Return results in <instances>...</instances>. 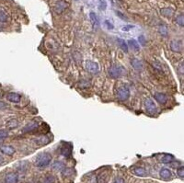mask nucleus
<instances>
[{
  "label": "nucleus",
  "instance_id": "nucleus-1",
  "mask_svg": "<svg viewBox=\"0 0 184 183\" xmlns=\"http://www.w3.org/2000/svg\"><path fill=\"white\" fill-rule=\"evenodd\" d=\"M53 157L49 153H42L38 155L35 160V166L38 168H45L50 165Z\"/></svg>",
  "mask_w": 184,
  "mask_h": 183
},
{
  "label": "nucleus",
  "instance_id": "nucleus-2",
  "mask_svg": "<svg viewBox=\"0 0 184 183\" xmlns=\"http://www.w3.org/2000/svg\"><path fill=\"white\" fill-rule=\"evenodd\" d=\"M125 74V69L121 65H112L109 70V75L113 79H118Z\"/></svg>",
  "mask_w": 184,
  "mask_h": 183
},
{
  "label": "nucleus",
  "instance_id": "nucleus-3",
  "mask_svg": "<svg viewBox=\"0 0 184 183\" xmlns=\"http://www.w3.org/2000/svg\"><path fill=\"white\" fill-rule=\"evenodd\" d=\"M130 97V89L128 87L123 86L117 91V98L120 101H126Z\"/></svg>",
  "mask_w": 184,
  "mask_h": 183
},
{
  "label": "nucleus",
  "instance_id": "nucleus-4",
  "mask_svg": "<svg viewBox=\"0 0 184 183\" xmlns=\"http://www.w3.org/2000/svg\"><path fill=\"white\" fill-rule=\"evenodd\" d=\"M145 108L147 110V111L150 114H155L157 112V107L156 106V103L154 102V100L152 99H147L145 100Z\"/></svg>",
  "mask_w": 184,
  "mask_h": 183
},
{
  "label": "nucleus",
  "instance_id": "nucleus-5",
  "mask_svg": "<svg viewBox=\"0 0 184 183\" xmlns=\"http://www.w3.org/2000/svg\"><path fill=\"white\" fill-rule=\"evenodd\" d=\"M86 69L92 74H96L99 70V64L95 61H87L86 62Z\"/></svg>",
  "mask_w": 184,
  "mask_h": 183
},
{
  "label": "nucleus",
  "instance_id": "nucleus-6",
  "mask_svg": "<svg viewBox=\"0 0 184 183\" xmlns=\"http://www.w3.org/2000/svg\"><path fill=\"white\" fill-rule=\"evenodd\" d=\"M67 3L65 1V0H61V1H58L56 2L55 5H54V10L57 14H60V13H63L67 8Z\"/></svg>",
  "mask_w": 184,
  "mask_h": 183
},
{
  "label": "nucleus",
  "instance_id": "nucleus-7",
  "mask_svg": "<svg viewBox=\"0 0 184 183\" xmlns=\"http://www.w3.org/2000/svg\"><path fill=\"white\" fill-rule=\"evenodd\" d=\"M154 98L157 101L161 104V105H165L168 102V96L165 93H161V92H157L154 95Z\"/></svg>",
  "mask_w": 184,
  "mask_h": 183
},
{
  "label": "nucleus",
  "instance_id": "nucleus-8",
  "mask_svg": "<svg viewBox=\"0 0 184 183\" xmlns=\"http://www.w3.org/2000/svg\"><path fill=\"white\" fill-rule=\"evenodd\" d=\"M170 49L171 51L175 53H181L182 52V43L180 41H172L170 42Z\"/></svg>",
  "mask_w": 184,
  "mask_h": 183
},
{
  "label": "nucleus",
  "instance_id": "nucleus-9",
  "mask_svg": "<svg viewBox=\"0 0 184 183\" xmlns=\"http://www.w3.org/2000/svg\"><path fill=\"white\" fill-rule=\"evenodd\" d=\"M38 127H39V122L36 121H31L25 126L22 131L23 132H30L35 131Z\"/></svg>",
  "mask_w": 184,
  "mask_h": 183
},
{
  "label": "nucleus",
  "instance_id": "nucleus-10",
  "mask_svg": "<svg viewBox=\"0 0 184 183\" xmlns=\"http://www.w3.org/2000/svg\"><path fill=\"white\" fill-rule=\"evenodd\" d=\"M4 181H5V183H18V176L17 173H14V172L8 173L6 175Z\"/></svg>",
  "mask_w": 184,
  "mask_h": 183
},
{
  "label": "nucleus",
  "instance_id": "nucleus-11",
  "mask_svg": "<svg viewBox=\"0 0 184 183\" xmlns=\"http://www.w3.org/2000/svg\"><path fill=\"white\" fill-rule=\"evenodd\" d=\"M7 99L10 102H13V103H18L21 100V96L18 93L16 92H10L8 94L7 96Z\"/></svg>",
  "mask_w": 184,
  "mask_h": 183
},
{
  "label": "nucleus",
  "instance_id": "nucleus-12",
  "mask_svg": "<svg viewBox=\"0 0 184 183\" xmlns=\"http://www.w3.org/2000/svg\"><path fill=\"white\" fill-rule=\"evenodd\" d=\"M0 152L7 156H13L16 152V149L11 146H0Z\"/></svg>",
  "mask_w": 184,
  "mask_h": 183
},
{
  "label": "nucleus",
  "instance_id": "nucleus-13",
  "mask_svg": "<svg viewBox=\"0 0 184 183\" xmlns=\"http://www.w3.org/2000/svg\"><path fill=\"white\" fill-rule=\"evenodd\" d=\"M61 154L66 157H70L72 154V146L70 144H66L61 149Z\"/></svg>",
  "mask_w": 184,
  "mask_h": 183
},
{
  "label": "nucleus",
  "instance_id": "nucleus-14",
  "mask_svg": "<svg viewBox=\"0 0 184 183\" xmlns=\"http://www.w3.org/2000/svg\"><path fill=\"white\" fill-rule=\"evenodd\" d=\"M90 22L92 24L94 30H97L99 27V22L97 15L95 14L94 12H90Z\"/></svg>",
  "mask_w": 184,
  "mask_h": 183
},
{
  "label": "nucleus",
  "instance_id": "nucleus-15",
  "mask_svg": "<svg viewBox=\"0 0 184 183\" xmlns=\"http://www.w3.org/2000/svg\"><path fill=\"white\" fill-rule=\"evenodd\" d=\"M159 175L161 177V179H166V180L171 179V177H172V173H171V171L168 168H162L159 172Z\"/></svg>",
  "mask_w": 184,
  "mask_h": 183
},
{
  "label": "nucleus",
  "instance_id": "nucleus-16",
  "mask_svg": "<svg viewBox=\"0 0 184 183\" xmlns=\"http://www.w3.org/2000/svg\"><path fill=\"white\" fill-rule=\"evenodd\" d=\"M128 45L134 50L135 52H138L139 50H140V45H139V42L135 40V39H131L128 41Z\"/></svg>",
  "mask_w": 184,
  "mask_h": 183
},
{
  "label": "nucleus",
  "instance_id": "nucleus-17",
  "mask_svg": "<svg viewBox=\"0 0 184 183\" xmlns=\"http://www.w3.org/2000/svg\"><path fill=\"white\" fill-rule=\"evenodd\" d=\"M133 172L135 173V175L139 176V177H145L147 176V171L144 168L141 167H135L134 169H133Z\"/></svg>",
  "mask_w": 184,
  "mask_h": 183
},
{
  "label": "nucleus",
  "instance_id": "nucleus-18",
  "mask_svg": "<svg viewBox=\"0 0 184 183\" xmlns=\"http://www.w3.org/2000/svg\"><path fill=\"white\" fill-rule=\"evenodd\" d=\"M161 14L166 18H171L174 15V9L170 8H165L161 9Z\"/></svg>",
  "mask_w": 184,
  "mask_h": 183
},
{
  "label": "nucleus",
  "instance_id": "nucleus-19",
  "mask_svg": "<svg viewBox=\"0 0 184 183\" xmlns=\"http://www.w3.org/2000/svg\"><path fill=\"white\" fill-rule=\"evenodd\" d=\"M18 124H20V122H18V120L16 119H11L9 120V121L7 122V128L9 129V130H13L15 128H17Z\"/></svg>",
  "mask_w": 184,
  "mask_h": 183
},
{
  "label": "nucleus",
  "instance_id": "nucleus-20",
  "mask_svg": "<svg viewBox=\"0 0 184 183\" xmlns=\"http://www.w3.org/2000/svg\"><path fill=\"white\" fill-rule=\"evenodd\" d=\"M34 142L37 144H39V146H45V144H47L50 142V140L46 136H42V137H39V138H37V139H35Z\"/></svg>",
  "mask_w": 184,
  "mask_h": 183
},
{
  "label": "nucleus",
  "instance_id": "nucleus-21",
  "mask_svg": "<svg viewBox=\"0 0 184 183\" xmlns=\"http://www.w3.org/2000/svg\"><path fill=\"white\" fill-rule=\"evenodd\" d=\"M158 32H159V34L163 37H168V28L166 25H164V24L159 25V27H158Z\"/></svg>",
  "mask_w": 184,
  "mask_h": 183
},
{
  "label": "nucleus",
  "instance_id": "nucleus-22",
  "mask_svg": "<svg viewBox=\"0 0 184 183\" xmlns=\"http://www.w3.org/2000/svg\"><path fill=\"white\" fill-rule=\"evenodd\" d=\"M117 42H118L119 47L122 49L124 53H128V45L126 44V42L123 39H121V38L117 40Z\"/></svg>",
  "mask_w": 184,
  "mask_h": 183
},
{
  "label": "nucleus",
  "instance_id": "nucleus-23",
  "mask_svg": "<svg viewBox=\"0 0 184 183\" xmlns=\"http://www.w3.org/2000/svg\"><path fill=\"white\" fill-rule=\"evenodd\" d=\"M131 63H132L133 67H134L135 70H141L142 67H143L142 62L140 60H138V59H133Z\"/></svg>",
  "mask_w": 184,
  "mask_h": 183
},
{
  "label": "nucleus",
  "instance_id": "nucleus-24",
  "mask_svg": "<svg viewBox=\"0 0 184 183\" xmlns=\"http://www.w3.org/2000/svg\"><path fill=\"white\" fill-rule=\"evenodd\" d=\"M65 168H66V165L61 161H56L53 164V168L55 170H58V171H62Z\"/></svg>",
  "mask_w": 184,
  "mask_h": 183
},
{
  "label": "nucleus",
  "instance_id": "nucleus-25",
  "mask_svg": "<svg viewBox=\"0 0 184 183\" xmlns=\"http://www.w3.org/2000/svg\"><path fill=\"white\" fill-rule=\"evenodd\" d=\"M173 160V156L172 155H169V154H166L164 155L163 157L161 158V162L164 163V164H168V163H171Z\"/></svg>",
  "mask_w": 184,
  "mask_h": 183
},
{
  "label": "nucleus",
  "instance_id": "nucleus-26",
  "mask_svg": "<svg viewBox=\"0 0 184 183\" xmlns=\"http://www.w3.org/2000/svg\"><path fill=\"white\" fill-rule=\"evenodd\" d=\"M176 23L179 25L180 27H183L184 26V18H183V14L179 15L176 18Z\"/></svg>",
  "mask_w": 184,
  "mask_h": 183
},
{
  "label": "nucleus",
  "instance_id": "nucleus-27",
  "mask_svg": "<svg viewBox=\"0 0 184 183\" xmlns=\"http://www.w3.org/2000/svg\"><path fill=\"white\" fill-rule=\"evenodd\" d=\"M8 20V15L5 11L0 10V21L1 22H6Z\"/></svg>",
  "mask_w": 184,
  "mask_h": 183
},
{
  "label": "nucleus",
  "instance_id": "nucleus-28",
  "mask_svg": "<svg viewBox=\"0 0 184 183\" xmlns=\"http://www.w3.org/2000/svg\"><path fill=\"white\" fill-rule=\"evenodd\" d=\"M99 8L100 10H105L107 8V2L105 0H99Z\"/></svg>",
  "mask_w": 184,
  "mask_h": 183
},
{
  "label": "nucleus",
  "instance_id": "nucleus-29",
  "mask_svg": "<svg viewBox=\"0 0 184 183\" xmlns=\"http://www.w3.org/2000/svg\"><path fill=\"white\" fill-rule=\"evenodd\" d=\"M54 182H55V178L52 175L47 176L45 179H44V183H54Z\"/></svg>",
  "mask_w": 184,
  "mask_h": 183
},
{
  "label": "nucleus",
  "instance_id": "nucleus-30",
  "mask_svg": "<svg viewBox=\"0 0 184 183\" xmlns=\"http://www.w3.org/2000/svg\"><path fill=\"white\" fill-rule=\"evenodd\" d=\"M8 137V132L7 130H0V139H5Z\"/></svg>",
  "mask_w": 184,
  "mask_h": 183
},
{
  "label": "nucleus",
  "instance_id": "nucleus-31",
  "mask_svg": "<svg viewBox=\"0 0 184 183\" xmlns=\"http://www.w3.org/2000/svg\"><path fill=\"white\" fill-rule=\"evenodd\" d=\"M177 174H178V176L180 177V178L183 179V177H184V168H183L182 166H181L180 168H178V170H177Z\"/></svg>",
  "mask_w": 184,
  "mask_h": 183
},
{
  "label": "nucleus",
  "instance_id": "nucleus-32",
  "mask_svg": "<svg viewBox=\"0 0 184 183\" xmlns=\"http://www.w3.org/2000/svg\"><path fill=\"white\" fill-rule=\"evenodd\" d=\"M139 41H140V43H141V45L145 46V44H147V41H145V38L144 35H141V36H139Z\"/></svg>",
  "mask_w": 184,
  "mask_h": 183
},
{
  "label": "nucleus",
  "instance_id": "nucleus-33",
  "mask_svg": "<svg viewBox=\"0 0 184 183\" xmlns=\"http://www.w3.org/2000/svg\"><path fill=\"white\" fill-rule=\"evenodd\" d=\"M153 65L155 66V68H156V69H157V70H159L160 72H162V71H163V68H162V66H161V65L159 64V63L155 62L154 64H153Z\"/></svg>",
  "mask_w": 184,
  "mask_h": 183
},
{
  "label": "nucleus",
  "instance_id": "nucleus-34",
  "mask_svg": "<svg viewBox=\"0 0 184 183\" xmlns=\"http://www.w3.org/2000/svg\"><path fill=\"white\" fill-rule=\"evenodd\" d=\"M105 25H106L107 28L109 29V30H113V29H114L113 24H112L110 20H105Z\"/></svg>",
  "mask_w": 184,
  "mask_h": 183
},
{
  "label": "nucleus",
  "instance_id": "nucleus-35",
  "mask_svg": "<svg viewBox=\"0 0 184 183\" xmlns=\"http://www.w3.org/2000/svg\"><path fill=\"white\" fill-rule=\"evenodd\" d=\"M116 15L118 16V17H120L121 18H122L123 20H127V18H126L122 12H120V11H116Z\"/></svg>",
  "mask_w": 184,
  "mask_h": 183
},
{
  "label": "nucleus",
  "instance_id": "nucleus-36",
  "mask_svg": "<svg viewBox=\"0 0 184 183\" xmlns=\"http://www.w3.org/2000/svg\"><path fill=\"white\" fill-rule=\"evenodd\" d=\"M134 28V26H133V25H127V26H124V27H123L122 28V30H123V31H129L131 29H133Z\"/></svg>",
  "mask_w": 184,
  "mask_h": 183
},
{
  "label": "nucleus",
  "instance_id": "nucleus-37",
  "mask_svg": "<svg viewBox=\"0 0 184 183\" xmlns=\"http://www.w3.org/2000/svg\"><path fill=\"white\" fill-rule=\"evenodd\" d=\"M112 183H124V179L123 178H116Z\"/></svg>",
  "mask_w": 184,
  "mask_h": 183
},
{
  "label": "nucleus",
  "instance_id": "nucleus-38",
  "mask_svg": "<svg viewBox=\"0 0 184 183\" xmlns=\"http://www.w3.org/2000/svg\"><path fill=\"white\" fill-rule=\"evenodd\" d=\"M3 163H4V158L2 156H0V165H2Z\"/></svg>",
  "mask_w": 184,
  "mask_h": 183
},
{
  "label": "nucleus",
  "instance_id": "nucleus-39",
  "mask_svg": "<svg viewBox=\"0 0 184 183\" xmlns=\"http://www.w3.org/2000/svg\"><path fill=\"white\" fill-rule=\"evenodd\" d=\"M3 107H6V104L4 102H0V109L3 108Z\"/></svg>",
  "mask_w": 184,
  "mask_h": 183
},
{
  "label": "nucleus",
  "instance_id": "nucleus-40",
  "mask_svg": "<svg viewBox=\"0 0 184 183\" xmlns=\"http://www.w3.org/2000/svg\"><path fill=\"white\" fill-rule=\"evenodd\" d=\"M180 74H182V73H183V65H180Z\"/></svg>",
  "mask_w": 184,
  "mask_h": 183
},
{
  "label": "nucleus",
  "instance_id": "nucleus-41",
  "mask_svg": "<svg viewBox=\"0 0 184 183\" xmlns=\"http://www.w3.org/2000/svg\"><path fill=\"white\" fill-rule=\"evenodd\" d=\"M112 1H114V0H112Z\"/></svg>",
  "mask_w": 184,
  "mask_h": 183
}]
</instances>
